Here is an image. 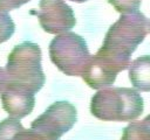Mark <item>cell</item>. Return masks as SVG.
Listing matches in <instances>:
<instances>
[{"instance_id":"7a4b0ae2","label":"cell","mask_w":150,"mask_h":140,"mask_svg":"<svg viewBox=\"0 0 150 140\" xmlns=\"http://www.w3.org/2000/svg\"><path fill=\"white\" fill-rule=\"evenodd\" d=\"M41 60V49L36 43L26 41L15 46L8 55L5 69L6 85L23 89L34 94L39 92L46 82Z\"/></svg>"},{"instance_id":"4fadbf2b","label":"cell","mask_w":150,"mask_h":140,"mask_svg":"<svg viewBox=\"0 0 150 140\" xmlns=\"http://www.w3.org/2000/svg\"><path fill=\"white\" fill-rule=\"evenodd\" d=\"M142 0H108V2L121 14L138 12Z\"/></svg>"},{"instance_id":"5bb4252c","label":"cell","mask_w":150,"mask_h":140,"mask_svg":"<svg viewBox=\"0 0 150 140\" xmlns=\"http://www.w3.org/2000/svg\"><path fill=\"white\" fill-rule=\"evenodd\" d=\"M30 0H0V10L8 12L12 9H16L22 5L27 4Z\"/></svg>"},{"instance_id":"30bf717a","label":"cell","mask_w":150,"mask_h":140,"mask_svg":"<svg viewBox=\"0 0 150 140\" xmlns=\"http://www.w3.org/2000/svg\"><path fill=\"white\" fill-rule=\"evenodd\" d=\"M129 78L132 86L143 92L150 91V56H141L129 65Z\"/></svg>"},{"instance_id":"3957f363","label":"cell","mask_w":150,"mask_h":140,"mask_svg":"<svg viewBox=\"0 0 150 140\" xmlns=\"http://www.w3.org/2000/svg\"><path fill=\"white\" fill-rule=\"evenodd\" d=\"M143 110V98L130 88H105L90 100L91 114L105 121H134Z\"/></svg>"},{"instance_id":"52a82bcc","label":"cell","mask_w":150,"mask_h":140,"mask_svg":"<svg viewBox=\"0 0 150 140\" xmlns=\"http://www.w3.org/2000/svg\"><path fill=\"white\" fill-rule=\"evenodd\" d=\"M121 71H123V69L120 65L105 56L96 52L90 56L82 74V78L89 88L100 90L111 86L117 77V74Z\"/></svg>"},{"instance_id":"e0dca14e","label":"cell","mask_w":150,"mask_h":140,"mask_svg":"<svg viewBox=\"0 0 150 140\" xmlns=\"http://www.w3.org/2000/svg\"><path fill=\"white\" fill-rule=\"evenodd\" d=\"M148 29H149V32H150V21H149V23H148Z\"/></svg>"},{"instance_id":"ba28073f","label":"cell","mask_w":150,"mask_h":140,"mask_svg":"<svg viewBox=\"0 0 150 140\" xmlns=\"http://www.w3.org/2000/svg\"><path fill=\"white\" fill-rule=\"evenodd\" d=\"M2 108L11 116V118L21 119L28 116L35 105V94L15 86L6 85L0 93Z\"/></svg>"},{"instance_id":"5b68a950","label":"cell","mask_w":150,"mask_h":140,"mask_svg":"<svg viewBox=\"0 0 150 140\" xmlns=\"http://www.w3.org/2000/svg\"><path fill=\"white\" fill-rule=\"evenodd\" d=\"M76 120L77 112L73 104L64 100L55 102L30 124V128L47 140H60L64 133L73 128Z\"/></svg>"},{"instance_id":"277c9868","label":"cell","mask_w":150,"mask_h":140,"mask_svg":"<svg viewBox=\"0 0 150 140\" xmlns=\"http://www.w3.org/2000/svg\"><path fill=\"white\" fill-rule=\"evenodd\" d=\"M48 50L50 61L68 76H82L91 56L84 38L73 32L54 37L49 43Z\"/></svg>"},{"instance_id":"2e32d148","label":"cell","mask_w":150,"mask_h":140,"mask_svg":"<svg viewBox=\"0 0 150 140\" xmlns=\"http://www.w3.org/2000/svg\"><path fill=\"white\" fill-rule=\"evenodd\" d=\"M70 1H74V2H79V4H81V2H86L87 0H70Z\"/></svg>"},{"instance_id":"9a60e30c","label":"cell","mask_w":150,"mask_h":140,"mask_svg":"<svg viewBox=\"0 0 150 140\" xmlns=\"http://www.w3.org/2000/svg\"><path fill=\"white\" fill-rule=\"evenodd\" d=\"M6 84H7V74L6 70L0 66V93L6 88Z\"/></svg>"},{"instance_id":"8fae6325","label":"cell","mask_w":150,"mask_h":140,"mask_svg":"<svg viewBox=\"0 0 150 140\" xmlns=\"http://www.w3.org/2000/svg\"><path fill=\"white\" fill-rule=\"evenodd\" d=\"M121 140H150V127L143 119L141 121H131L122 133Z\"/></svg>"},{"instance_id":"9c48e42d","label":"cell","mask_w":150,"mask_h":140,"mask_svg":"<svg viewBox=\"0 0 150 140\" xmlns=\"http://www.w3.org/2000/svg\"><path fill=\"white\" fill-rule=\"evenodd\" d=\"M0 140H47L36 131L25 128L19 119L7 118L0 121Z\"/></svg>"},{"instance_id":"6da1fadb","label":"cell","mask_w":150,"mask_h":140,"mask_svg":"<svg viewBox=\"0 0 150 140\" xmlns=\"http://www.w3.org/2000/svg\"><path fill=\"white\" fill-rule=\"evenodd\" d=\"M148 19L143 13L122 14L110 26L102 47L97 52L110 58L125 70L130 65V57L136 48L144 41L149 29Z\"/></svg>"},{"instance_id":"8992f818","label":"cell","mask_w":150,"mask_h":140,"mask_svg":"<svg viewBox=\"0 0 150 140\" xmlns=\"http://www.w3.org/2000/svg\"><path fill=\"white\" fill-rule=\"evenodd\" d=\"M40 26L49 34H63L74 28V10L64 0H40L36 13Z\"/></svg>"},{"instance_id":"7c38bea8","label":"cell","mask_w":150,"mask_h":140,"mask_svg":"<svg viewBox=\"0 0 150 140\" xmlns=\"http://www.w3.org/2000/svg\"><path fill=\"white\" fill-rule=\"evenodd\" d=\"M15 30V24L7 12L0 10V43L6 42L12 37Z\"/></svg>"}]
</instances>
